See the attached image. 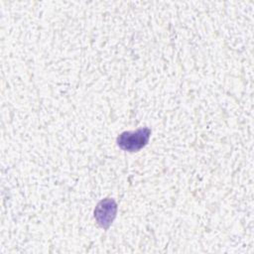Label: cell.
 <instances>
[{
  "label": "cell",
  "mask_w": 254,
  "mask_h": 254,
  "mask_svg": "<svg viewBox=\"0 0 254 254\" xmlns=\"http://www.w3.org/2000/svg\"><path fill=\"white\" fill-rule=\"evenodd\" d=\"M117 212V204L112 198H105L100 200L95 209L94 217L97 223L104 229H107L113 222Z\"/></svg>",
  "instance_id": "2"
},
{
  "label": "cell",
  "mask_w": 254,
  "mask_h": 254,
  "mask_svg": "<svg viewBox=\"0 0 254 254\" xmlns=\"http://www.w3.org/2000/svg\"><path fill=\"white\" fill-rule=\"evenodd\" d=\"M151 129L148 127L139 128L136 131H125L117 137V145L124 151L137 152L145 147L151 136Z\"/></svg>",
  "instance_id": "1"
}]
</instances>
